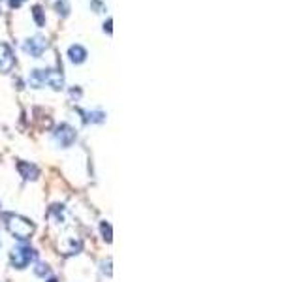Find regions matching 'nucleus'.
Returning <instances> with one entry per match:
<instances>
[{
    "mask_svg": "<svg viewBox=\"0 0 301 282\" xmlns=\"http://www.w3.org/2000/svg\"><path fill=\"white\" fill-rule=\"evenodd\" d=\"M4 226H6V230H8L15 239H19V241L30 239V235H32L34 230H36L34 222H30L28 218L21 217V215H13V213H11V215H4Z\"/></svg>",
    "mask_w": 301,
    "mask_h": 282,
    "instance_id": "nucleus-1",
    "label": "nucleus"
},
{
    "mask_svg": "<svg viewBox=\"0 0 301 282\" xmlns=\"http://www.w3.org/2000/svg\"><path fill=\"white\" fill-rule=\"evenodd\" d=\"M28 83L34 89H42L47 83L55 91H60L64 87V76L59 70H32L28 76Z\"/></svg>",
    "mask_w": 301,
    "mask_h": 282,
    "instance_id": "nucleus-2",
    "label": "nucleus"
},
{
    "mask_svg": "<svg viewBox=\"0 0 301 282\" xmlns=\"http://www.w3.org/2000/svg\"><path fill=\"white\" fill-rule=\"evenodd\" d=\"M36 260V250L30 249V246H15V249L10 252V263L11 267L15 269H25V267L30 266V261Z\"/></svg>",
    "mask_w": 301,
    "mask_h": 282,
    "instance_id": "nucleus-3",
    "label": "nucleus"
},
{
    "mask_svg": "<svg viewBox=\"0 0 301 282\" xmlns=\"http://www.w3.org/2000/svg\"><path fill=\"white\" fill-rule=\"evenodd\" d=\"M47 45H49V42H47L44 36H34V38H28L27 42H25L23 49H25V53H28L30 57L40 59V57L44 55L45 49H47Z\"/></svg>",
    "mask_w": 301,
    "mask_h": 282,
    "instance_id": "nucleus-4",
    "label": "nucleus"
},
{
    "mask_svg": "<svg viewBox=\"0 0 301 282\" xmlns=\"http://www.w3.org/2000/svg\"><path fill=\"white\" fill-rule=\"evenodd\" d=\"M55 141L59 143L60 147H72V143L76 141V130L68 125H60L57 126L55 130Z\"/></svg>",
    "mask_w": 301,
    "mask_h": 282,
    "instance_id": "nucleus-5",
    "label": "nucleus"
},
{
    "mask_svg": "<svg viewBox=\"0 0 301 282\" xmlns=\"http://www.w3.org/2000/svg\"><path fill=\"white\" fill-rule=\"evenodd\" d=\"M15 64V57H13V51L8 44H0V72L2 74H8L11 72Z\"/></svg>",
    "mask_w": 301,
    "mask_h": 282,
    "instance_id": "nucleus-6",
    "label": "nucleus"
},
{
    "mask_svg": "<svg viewBox=\"0 0 301 282\" xmlns=\"http://www.w3.org/2000/svg\"><path fill=\"white\" fill-rule=\"evenodd\" d=\"M17 171H19L21 177H25L27 181L38 179V175H40V169L30 162H19L17 164Z\"/></svg>",
    "mask_w": 301,
    "mask_h": 282,
    "instance_id": "nucleus-7",
    "label": "nucleus"
},
{
    "mask_svg": "<svg viewBox=\"0 0 301 282\" xmlns=\"http://www.w3.org/2000/svg\"><path fill=\"white\" fill-rule=\"evenodd\" d=\"M68 57H70V60L74 64H81V62H85V59H87V49L79 44L72 45V47L68 49Z\"/></svg>",
    "mask_w": 301,
    "mask_h": 282,
    "instance_id": "nucleus-8",
    "label": "nucleus"
},
{
    "mask_svg": "<svg viewBox=\"0 0 301 282\" xmlns=\"http://www.w3.org/2000/svg\"><path fill=\"white\" fill-rule=\"evenodd\" d=\"M83 115H85V122H102L105 119V115L102 111H88V113Z\"/></svg>",
    "mask_w": 301,
    "mask_h": 282,
    "instance_id": "nucleus-9",
    "label": "nucleus"
},
{
    "mask_svg": "<svg viewBox=\"0 0 301 282\" xmlns=\"http://www.w3.org/2000/svg\"><path fill=\"white\" fill-rule=\"evenodd\" d=\"M32 17H34V21H36V25H38V27H44V25H45L44 11H42V8H40V6H34V8H32Z\"/></svg>",
    "mask_w": 301,
    "mask_h": 282,
    "instance_id": "nucleus-10",
    "label": "nucleus"
},
{
    "mask_svg": "<svg viewBox=\"0 0 301 282\" xmlns=\"http://www.w3.org/2000/svg\"><path fill=\"white\" fill-rule=\"evenodd\" d=\"M100 232H102V235H104V239L108 241V243H111V226L108 222H102L100 224Z\"/></svg>",
    "mask_w": 301,
    "mask_h": 282,
    "instance_id": "nucleus-11",
    "label": "nucleus"
},
{
    "mask_svg": "<svg viewBox=\"0 0 301 282\" xmlns=\"http://www.w3.org/2000/svg\"><path fill=\"white\" fill-rule=\"evenodd\" d=\"M34 273H36L38 277H45V275H49V267L45 266V263H38V266L34 267Z\"/></svg>",
    "mask_w": 301,
    "mask_h": 282,
    "instance_id": "nucleus-12",
    "label": "nucleus"
},
{
    "mask_svg": "<svg viewBox=\"0 0 301 282\" xmlns=\"http://www.w3.org/2000/svg\"><path fill=\"white\" fill-rule=\"evenodd\" d=\"M23 2H25V0H10V6H11V8H19Z\"/></svg>",
    "mask_w": 301,
    "mask_h": 282,
    "instance_id": "nucleus-13",
    "label": "nucleus"
},
{
    "mask_svg": "<svg viewBox=\"0 0 301 282\" xmlns=\"http://www.w3.org/2000/svg\"><path fill=\"white\" fill-rule=\"evenodd\" d=\"M70 94H72V98H79L81 96V91H79V89H72Z\"/></svg>",
    "mask_w": 301,
    "mask_h": 282,
    "instance_id": "nucleus-14",
    "label": "nucleus"
},
{
    "mask_svg": "<svg viewBox=\"0 0 301 282\" xmlns=\"http://www.w3.org/2000/svg\"><path fill=\"white\" fill-rule=\"evenodd\" d=\"M104 30H108V32L111 34V19H108V23L104 25Z\"/></svg>",
    "mask_w": 301,
    "mask_h": 282,
    "instance_id": "nucleus-15",
    "label": "nucleus"
},
{
    "mask_svg": "<svg viewBox=\"0 0 301 282\" xmlns=\"http://www.w3.org/2000/svg\"><path fill=\"white\" fill-rule=\"evenodd\" d=\"M0 244H2V243H0Z\"/></svg>",
    "mask_w": 301,
    "mask_h": 282,
    "instance_id": "nucleus-16",
    "label": "nucleus"
}]
</instances>
